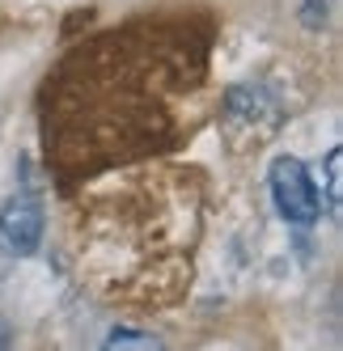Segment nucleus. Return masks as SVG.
Instances as JSON below:
<instances>
[{
    "mask_svg": "<svg viewBox=\"0 0 343 351\" xmlns=\"http://www.w3.org/2000/svg\"><path fill=\"white\" fill-rule=\"evenodd\" d=\"M339 161H343V153L331 148V157H327V195H331V204H339Z\"/></svg>",
    "mask_w": 343,
    "mask_h": 351,
    "instance_id": "obj_4",
    "label": "nucleus"
},
{
    "mask_svg": "<svg viewBox=\"0 0 343 351\" xmlns=\"http://www.w3.org/2000/svg\"><path fill=\"white\" fill-rule=\"evenodd\" d=\"M43 204L34 195H13L5 208H0V241H5L13 254H34L43 241Z\"/></svg>",
    "mask_w": 343,
    "mask_h": 351,
    "instance_id": "obj_2",
    "label": "nucleus"
},
{
    "mask_svg": "<svg viewBox=\"0 0 343 351\" xmlns=\"http://www.w3.org/2000/svg\"><path fill=\"white\" fill-rule=\"evenodd\" d=\"M267 182H272L276 212L288 224H301V229L318 224V216H322V191H318L314 173H309V165L301 157H276Z\"/></svg>",
    "mask_w": 343,
    "mask_h": 351,
    "instance_id": "obj_1",
    "label": "nucleus"
},
{
    "mask_svg": "<svg viewBox=\"0 0 343 351\" xmlns=\"http://www.w3.org/2000/svg\"><path fill=\"white\" fill-rule=\"evenodd\" d=\"M102 351H165V347H161V339L144 335V330H115L102 343Z\"/></svg>",
    "mask_w": 343,
    "mask_h": 351,
    "instance_id": "obj_3",
    "label": "nucleus"
}]
</instances>
